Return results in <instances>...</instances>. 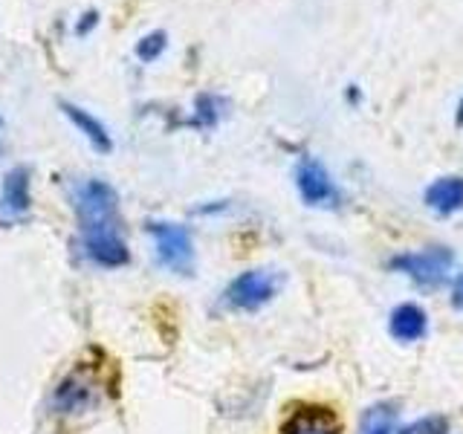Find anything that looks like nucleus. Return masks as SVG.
I'll list each match as a JSON object with an SVG mask.
<instances>
[{
  "instance_id": "4",
  "label": "nucleus",
  "mask_w": 463,
  "mask_h": 434,
  "mask_svg": "<svg viewBox=\"0 0 463 434\" xmlns=\"http://www.w3.org/2000/svg\"><path fill=\"white\" fill-rule=\"evenodd\" d=\"M279 284H281L279 275L269 272V269H246L238 275V278L229 281L223 301L232 310L252 313V310H260L264 304H269L275 298Z\"/></svg>"
},
{
  "instance_id": "18",
  "label": "nucleus",
  "mask_w": 463,
  "mask_h": 434,
  "mask_svg": "<svg viewBox=\"0 0 463 434\" xmlns=\"http://www.w3.org/2000/svg\"><path fill=\"white\" fill-rule=\"evenodd\" d=\"M458 125L463 127V99H460V105H458Z\"/></svg>"
},
{
  "instance_id": "14",
  "label": "nucleus",
  "mask_w": 463,
  "mask_h": 434,
  "mask_svg": "<svg viewBox=\"0 0 463 434\" xmlns=\"http://www.w3.org/2000/svg\"><path fill=\"white\" fill-rule=\"evenodd\" d=\"M165 50H168V33H165V29H151V33H145L137 41L134 55L139 58L142 64H154L156 58H163Z\"/></svg>"
},
{
  "instance_id": "9",
  "label": "nucleus",
  "mask_w": 463,
  "mask_h": 434,
  "mask_svg": "<svg viewBox=\"0 0 463 434\" xmlns=\"http://www.w3.org/2000/svg\"><path fill=\"white\" fill-rule=\"evenodd\" d=\"M388 330L391 336L397 342H420L426 336L429 330V318H426V310L417 307V304H400V307L391 310V318H388Z\"/></svg>"
},
{
  "instance_id": "5",
  "label": "nucleus",
  "mask_w": 463,
  "mask_h": 434,
  "mask_svg": "<svg viewBox=\"0 0 463 434\" xmlns=\"http://www.w3.org/2000/svg\"><path fill=\"white\" fill-rule=\"evenodd\" d=\"M296 188H298V197L307 203L313 209H330V206H339V185L333 180V174L325 168L322 159L316 156H304L298 159L296 165Z\"/></svg>"
},
{
  "instance_id": "10",
  "label": "nucleus",
  "mask_w": 463,
  "mask_h": 434,
  "mask_svg": "<svg viewBox=\"0 0 463 434\" xmlns=\"http://www.w3.org/2000/svg\"><path fill=\"white\" fill-rule=\"evenodd\" d=\"M52 402H55V409L61 414L81 411V409H87V405L93 402V385L87 380H81V373H72L55 388Z\"/></svg>"
},
{
  "instance_id": "3",
  "label": "nucleus",
  "mask_w": 463,
  "mask_h": 434,
  "mask_svg": "<svg viewBox=\"0 0 463 434\" xmlns=\"http://www.w3.org/2000/svg\"><path fill=\"white\" fill-rule=\"evenodd\" d=\"M452 264H455V255L449 252L446 246H431V250H423V252H405V255L391 258V269L402 272L405 278H411L423 289H438L449 278Z\"/></svg>"
},
{
  "instance_id": "19",
  "label": "nucleus",
  "mask_w": 463,
  "mask_h": 434,
  "mask_svg": "<svg viewBox=\"0 0 463 434\" xmlns=\"http://www.w3.org/2000/svg\"><path fill=\"white\" fill-rule=\"evenodd\" d=\"M0 125H4V119H0Z\"/></svg>"
},
{
  "instance_id": "1",
  "label": "nucleus",
  "mask_w": 463,
  "mask_h": 434,
  "mask_svg": "<svg viewBox=\"0 0 463 434\" xmlns=\"http://www.w3.org/2000/svg\"><path fill=\"white\" fill-rule=\"evenodd\" d=\"M72 206L79 217L84 255L99 267H125L130 260L128 243L119 221V194L116 188L99 177L81 180L72 188Z\"/></svg>"
},
{
  "instance_id": "7",
  "label": "nucleus",
  "mask_w": 463,
  "mask_h": 434,
  "mask_svg": "<svg viewBox=\"0 0 463 434\" xmlns=\"http://www.w3.org/2000/svg\"><path fill=\"white\" fill-rule=\"evenodd\" d=\"M58 108H61V113L70 119V125L93 145V151H99V154H110L113 151V137H110L108 125L101 122L99 116H93L87 108L76 105V101H67V99L58 101Z\"/></svg>"
},
{
  "instance_id": "8",
  "label": "nucleus",
  "mask_w": 463,
  "mask_h": 434,
  "mask_svg": "<svg viewBox=\"0 0 463 434\" xmlns=\"http://www.w3.org/2000/svg\"><path fill=\"white\" fill-rule=\"evenodd\" d=\"M423 203L434 214H440V217L458 214L463 209V177H460V174H452V177L434 180L426 188Z\"/></svg>"
},
{
  "instance_id": "13",
  "label": "nucleus",
  "mask_w": 463,
  "mask_h": 434,
  "mask_svg": "<svg viewBox=\"0 0 463 434\" xmlns=\"http://www.w3.org/2000/svg\"><path fill=\"white\" fill-rule=\"evenodd\" d=\"M229 101L217 93H200L194 99V116H192V125L194 127H214L221 122V116L226 113Z\"/></svg>"
},
{
  "instance_id": "12",
  "label": "nucleus",
  "mask_w": 463,
  "mask_h": 434,
  "mask_svg": "<svg viewBox=\"0 0 463 434\" xmlns=\"http://www.w3.org/2000/svg\"><path fill=\"white\" fill-rule=\"evenodd\" d=\"M394 426H397L394 405L376 402V405H371L365 414H362L359 434H394Z\"/></svg>"
},
{
  "instance_id": "6",
  "label": "nucleus",
  "mask_w": 463,
  "mask_h": 434,
  "mask_svg": "<svg viewBox=\"0 0 463 434\" xmlns=\"http://www.w3.org/2000/svg\"><path fill=\"white\" fill-rule=\"evenodd\" d=\"M33 209V171L14 165L0 183V223H18Z\"/></svg>"
},
{
  "instance_id": "11",
  "label": "nucleus",
  "mask_w": 463,
  "mask_h": 434,
  "mask_svg": "<svg viewBox=\"0 0 463 434\" xmlns=\"http://www.w3.org/2000/svg\"><path fill=\"white\" fill-rule=\"evenodd\" d=\"M281 434H339V426L325 409H301L287 420Z\"/></svg>"
},
{
  "instance_id": "17",
  "label": "nucleus",
  "mask_w": 463,
  "mask_h": 434,
  "mask_svg": "<svg viewBox=\"0 0 463 434\" xmlns=\"http://www.w3.org/2000/svg\"><path fill=\"white\" fill-rule=\"evenodd\" d=\"M452 301L463 310V272L458 275V281H455V287H452Z\"/></svg>"
},
{
  "instance_id": "16",
  "label": "nucleus",
  "mask_w": 463,
  "mask_h": 434,
  "mask_svg": "<svg viewBox=\"0 0 463 434\" xmlns=\"http://www.w3.org/2000/svg\"><path fill=\"white\" fill-rule=\"evenodd\" d=\"M99 9H84L81 14H79V21H76V29H72V33H76L79 38H87L93 33V29L99 26Z\"/></svg>"
},
{
  "instance_id": "2",
  "label": "nucleus",
  "mask_w": 463,
  "mask_h": 434,
  "mask_svg": "<svg viewBox=\"0 0 463 434\" xmlns=\"http://www.w3.org/2000/svg\"><path fill=\"white\" fill-rule=\"evenodd\" d=\"M148 235L154 241L156 260L165 269L177 272V275H188L194 269V241H192V231H188L183 223L151 221Z\"/></svg>"
},
{
  "instance_id": "15",
  "label": "nucleus",
  "mask_w": 463,
  "mask_h": 434,
  "mask_svg": "<svg viewBox=\"0 0 463 434\" xmlns=\"http://www.w3.org/2000/svg\"><path fill=\"white\" fill-rule=\"evenodd\" d=\"M449 431V420L446 417H423V420H414L411 426H405L400 434H446Z\"/></svg>"
}]
</instances>
